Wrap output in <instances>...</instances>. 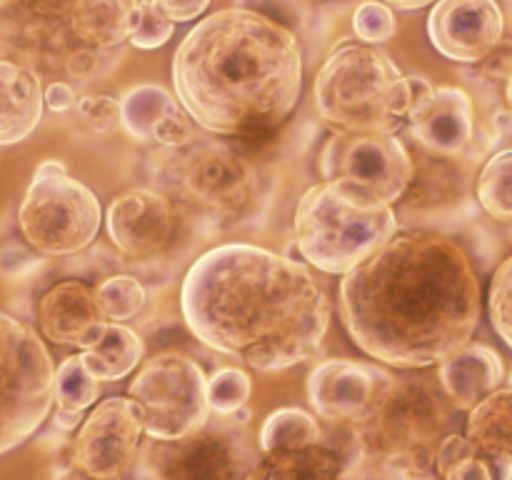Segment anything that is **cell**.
Here are the masks:
<instances>
[{
  "mask_svg": "<svg viewBox=\"0 0 512 480\" xmlns=\"http://www.w3.org/2000/svg\"><path fill=\"white\" fill-rule=\"evenodd\" d=\"M508 385H512V375H510V380H508Z\"/></svg>",
  "mask_w": 512,
  "mask_h": 480,
  "instance_id": "49",
  "label": "cell"
},
{
  "mask_svg": "<svg viewBox=\"0 0 512 480\" xmlns=\"http://www.w3.org/2000/svg\"><path fill=\"white\" fill-rule=\"evenodd\" d=\"M130 398L145 410V435L178 440L208 425V378L183 353H158L140 365L130 383Z\"/></svg>",
  "mask_w": 512,
  "mask_h": 480,
  "instance_id": "9",
  "label": "cell"
},
{
  "mask_svg": "<svg viewBox=\"0 0 512 480\" xmlns=\"http://www.w3.org/2000/svg\"><path fill=\"white\" fill-rule=\"evenodd\" d=\"M255 458L245 430L220 420L185 438L153 440L138 458L135 480H245Z\"/></svg>",
  "mask_w": 512,
  "mask_h": 480,
  "instance_id": "11",
  "label": "cell"
},
{
  "mask_svg": "<svg viewBox=\"0 0 512 480\" xmlns=\"http://www.w3.org/2000/svg\"><path fill=\"white\" fill-rule=\"evenodd\" d=\"M435 470L443 480H512V460L485 453L460 433H450L443 440Z\"/></svg>",
  "mask_w": 512,
  "mask_h": 480,
  "instance_id": "24",
  "label": "cell"
},
{
  "mask_svg": "<svg viewBox=\"0 0 512 480\" xmlns=\"http://www.w3.org/2000/svg\"><path fill=\"white\" fill-rule=\"evenodd\" d=\"M438 380L458 410H473L488 395L500 390L505 380L503 358L483 343H468L440 363Z\"/></svg>",
  "mask_w": 512,
  "mask_h": 480,
  "instance_id": "21",
  "label": "cell"
},
{
  "mask_svg": "<svg viewBox=\"0 0 512 480\" xmlns=\"http://www.w3.org/2000/svg\"><path fill=\"white\" fill-rule=\"evenodd\" d=\"M493 143L498 150H512V113L500 110L493 115Z\"/></svg>",
  "mask_w": 512,
  "mask_h": 480,
  "instance_id": "42",
  "label": "cell"
},
{
  "mask_svg": "<svg viewBox=\"0 0 512 480\" xmlns=\"http://www.w3.org/2000/svg\"><path fill=\"white\" fill-rule=\"evenodd\" d=\"M465 435L485 453L512 460V385L495 390L470 410Z\"/></svg>",
  "mask_w": 512,
  "mask_h": 480,
  "instance_id": "26",
  "label": "cell"
},
{
  "mask_svg": "<svg viewBox=\"0 0 512 480\" xmlns=\"http://www.w3.org/2000/svg\"><path fill=\"white\" fill-rule=\"evenodd\" d=\"M383 370L355 360H323L308 375V398L323 420L350 425L373 398Z\"/></svg>",
  "mask_w": 512,
  "mask_h": 480,
  "instance_id": "20",
  "label": "cell"
},
{
  "mask_svg": "<svg viewBox=\"0 0 512 480\" xmlns=\"http://www.w3.org/2000/svg\"><path fill=\"white\" fill-rule=\"evenodd\" d=\"M55 403V365L33 328L0 313V455L18 448Z\"/></svg>",
  "mask_w": 512,
  "mask_h": 480,
  "instance_id": "7",
  "label": "cell"
},
{
  "mask_svg": "<svg viewBox=\"0 0 512 480\" xmlns=\"http://www.w3.org/2000/svg\"><path fill=\"white\" fill-rule=\"evenodd\" d=\"M180 310L208 348L260 373L318 358L330 328V303L308 268L248 243L200 255L180 288Z\"/></svg>",
  "mask_w": 512,
  "mask_h": 480,
  "instance_id": "2",
  "label": "cell"
},
{
  "mask_svg": "<svg viewBox=\"0 0 512 480\" xmlns=\"http://www.w3.org/2000/svg\"><path fill=\"white\" fill-rule=\"evenodd\" d=\"M325 435L318 420L300 408H280L265 418L260 428V450L300 448V445L320 443Z\"/></svg>",
  "mask_w": 512,
  "mask_h": 480,
  "instance_id": "29",
  "label": "cell"
},
{
  "mask_svg": "<svg viewBox=\"0 0 512 480\" xmlns=\"http://www.w3.org/2000/svg\"><path fill=\"white\" fill-rule=\"evenodd\" d=\"M363 458L358 440H328L300 448L260 450L245 480H340Z\"/></svg>",
  "mask_w": 512,
  "mask_h": 480,
  "instance_id": "18",
  "label": "cell"
},
{
  "mask_svg": "<svg viewBox=\"0 0 512 480\" xmlns=\"http://www.w3.org/2000/svg\"><path fill=\"white\" fill-rule=\"evenodd\" d=\"M38 323L45 340L73 348H93L108 328L98 295L83 280H60L38 300Z\"/></svg>",
  "mask_w": 512,
  "mask_h": 480,
  "instance_id": "17",
  "label": "cell"
},
{
  "mask_svg": "<svg viewBox=\"0 0 512 480\" xmlns=\"http://www.w3.org/2000/svg\"><path fill=\"white\" fill-rule=\"evenodd\" d=\"M60 173H68V170H65V165L60 163V160H43V163L38 165V168H35V175H60Z\"/></svg>",
  "mask_w": 512,
  "mask_h": 480,
  "instance_id": "46",
  "label": "cell"
},
{
  "mask_svg": "<svg viewBox=\"0 0 512 480\" xmlns=\"http://www.w3.org/2000/svg\"><path fill=\"white\" fill-rule=\"evenodd\" d=\"M410 135L423 150L445 158H460L473 140L475 110L463 88L443 85L408 115Z\"/></svg>",
  "mask_w": 512,
  "mask_h": 480,
  "instance_id": "19",
  "label": "cell"
},
{
  "mask_svg": "<svg viewBox=\"0 0 512 480\" xmlns=\"http://www.w3.org/2000/svg\"><path fill=\"white\" fill-rule=\"evenodd\" d=\"M100 380L85 368L80 355H70L55 370V403L63 413L83 415L98 400Z\"/></svg>",
  "mask_w": 512,
  "mask_h": 480,
  "instance_id": "30",
  "label": "cell"
},
{
  "mask_svg": "<svg viewBox=\"0 0 512 480\" xmlns=\"http://www.w3.org/2000/svg\"><path fill=\"white\" fill-rule=\"evenodd\" d=\"M8 3H10V0H0V8H5Z\"/></svg>",
  "mask_w": 512,
  "mask_h": 480,
  "instance_id": "48",
  "label": "cell"
},
{
  "mask_svg": "<svg viewBox=\"0 0 512 480\" xmlns=\"http://www.w3.org/2000/svg\"><path fill=\"white\" fill-rule=\"evenodd\" d=\"M143 433L145 410L138 400H100L70 443V468L85 480H128L138 468Z\"/></svg>",
  "mask_w": 512,
  "mask_h": 480,
  "instance_id": "12",
  "label": "cell"
},
{
  "mask_svg": "<svg viewBox=\"0 0 512 480\" xmlns=\"http://www.w3.org/2000/svg\"><path fill=\"white\" fill-rule=\"evenodd\" d=\"M313 100L320 120L348 135H390L410 113L408 78L385 50L365 43H343L328 55Z\"/></svg>",
  "mask_w": 512,
  "mask_h": 480,
  "instance_id": "6",
  "label": "cell"
},
{
  "mask_svg": "<svg viewBox=\"0 0 512 480\" xmlns=\"http://www.w3.org/2000/svg\"><path fill=\"white\" fill-rule=\"evenodd\" d=\"M118 55H120V48L115 50L80 48L65 58V73H68L70 78L88 83V80H95L100 78V75L108 73V70L115 65V60H118Z\"/></svg>",
  "mask_w": 512,
  "mask_h": 480,
  "instance_id": "36",
  "label": "cell"
},
{
  "mask_svg": "<svg viewBox=\"0 0 512 480\" xmlns=\"http://www.w3.org/2000/svg\"><path fill=\"white\" fill-rule=\"evenodd\" d=\"M75 0H18V8L28 13L33 20L40 23L60 25L63 20H70Z\"/></svg>",
  "mask_w": 512,
  "mask_h": 480,
  "instance_id": "38",
  "label": "cell"
},
{
  "mask_svg": "<svg viewBox=\"0 0 512 480\" xmlns=\"http://www.w3.org/2000/svg\"><path fill=\"white\" fill-rule=\"evenodd\" d=\"M505 100H508V110L512 113V75L508 83H505Z\"/></svg>",
  "mask_w": 512,
  "mask_h": 480,
  "instance_id": "47",
  "label": "cell"
},
{
  "mask_svg": "<svg viewBox=\"0 0 512 480\" xmlns=\"http://www.w3.org/2000/svg\"><path fill=\"white\" fill-rule=\"evenodd\" d=\"M380 3L390 5V8H398V10H420V8H428V5H435L438 0H380Z\"/></svg>",
  "mask_w": 512,
  "mask_h": 480,
  "instance_id": "44",
  "label": "cell"
},
{
  "mask_svg": "<svg viewBox=\"0 0 512 480\" xmlns=\"http://www.w3.org/2000/svg\"><path fill=\"white\" fill-rule=\"evenodd\" d=\"M338 310L365 355L420 370L470 343L483 303L478 275L455 240L405 228L343 275Z\"/></svg>",
  "mask_w": 512,
  "mask_h": 480,
  "instance_id": "1",
  "label": "cell"
},
{
  "mask_svg": "<svg viewBox=\"0 0 512 480\" xmlns=\"http://www.w3.org/2000/svg\"><path fill=\"white\" fill-rule=\"evenodd\" d=\"M83 415H75V413H63V410H55V423L60 425L63 430H73L78 425H83Z\"/></svg>",
  "mask_w": 512,
  "mask_h": 480,
  "instance_id": "45",
  "label": "cell"
},
{
  "mask_svg": "<svg viewBox=\"0 0 512 480\" xmlns=\"http://www.w3.org/2000/svg\"><path fill=\"white\" fill-rule=\"evenodd\" d=\"M78 115L95 133H110L120 123V100L113 95H85L78 100Z\"/></svg>",
  "mask_w": 512,
  "mask_h": 480,
  "instance_id": "37",
  "label": "cell"
},
{
  "mask_svg": "<svg viewBox=\"0 0 512 480\" xmlns=\"http://www.w3.org/2000/svg\"><path fill=\"white\" fill-rule=\"evenodd\" d=\"M138 8V0H75L70 33L88 48L115 50L133 35Z\"/></svg>",
  "mask_w": 512,
  "mask_h": 480,
  "instance_id": "23",
  "label": "cell"
},
{
  "mask_svg": "<svg viewBox=\"0 0 512 480\" xmlns=\"http://www.w3.org/2000/svg\"><path fill=\"white\" fill-rule=\"evenodd\" d=\"M150 3L163 10L173 23H190L208 10L210 0H150Z\"/></svg>",
  "mask_w": 512,
  "mask_h": 480,
  "instance_id": "40",
  "label": "cell"
},
{
  "mask_svg": "<svg viewBox=\"0 0 512 480\" xmlns=\"http://www.w3.org/2000/svg\"><path fill=\"white\" fill-rule=\"evenodd\" d=\"M18 223L30 248L63 258L93 243L103 223V208L93 190L68 173L33 175L20 203Z\"/></svg>",
  "mask_w": 512,
  "mask_h": 480,
  "instance_id": "8",
  "label": "cell"
},
{
  "mask_svg": "<svg viewBox=\"0 0 512 480\" xmlns=\"http://www.w3.org/2000/svg\"><path fill=\"white\" fill-rule=\"evenodd\" d=\"M405 78H408V90H410V113H413V110H418L420 105L425 103V100L430 98V95H433V83H430L428 78H425V75H405ZM408 113V115H410Z\"/></svg>",
  "mask_w": 512,
  "mask_h": 480,
  "instance_id": "43",
  "label": "cell"
},
{
  "mask_svg": "<svg viewBox=\"0 0 512 480\" xmlns=\"http://www.w3.org/2000/svg\"><path fill=\"white\" fill-rule=\"evenodd\" d=\"M80 358L95 378L113 383L138 368V363L143 360V340L128 325L108 323L103 338L93 348L83 350Z\"/></svg>",
  "mask_w": 512,
  "mask_h": 480,
  "instance_id": "25",
  "label": "cell"
},
{
  "mask_svg": "<svg viewBox=\"0 0 512 480\" xmlns=\"http://www.w3.org/2000/svg\"><path fill=\"white\" fill-rule=\"evenodd\" d=\"M173 30H175L173 20H170L163 10L155 8L150 0H143L138 8V18H135V28H133V35H130V43L140 50H155L173 38Z\"/></svg>",
  "mask_w": 512,
  "mask_h": 480,
  "instance_id": "35",
  "label": "cell"
},
{
  "mask_svg": "<svg viewBox=\"0 0 512 480\" xmlns=\"http://www.w3.org/2000/svg\"><path fill=\"white\" fill-rule=\"evenodd\" d=\"M503 33L505 18L498 0H438L430 10V43L455 63H483L503 43Z\"/></svg>",
  "mask_w": 512,
  "mask_h": 480,
  "instance_id": "15",
  "label": "cell"
},
{
  "mask_svg": "<svg viewBox=\"0 0 512 480\" xmlns=\"http://www.w3.org/2000/svg\"><path fill=\"white\" fill-rule=\"evenodd\" d=\"M45 105H48V110H53V113H65V110H70L73 105H78L75 90L70 88L68 83H50L48 90H45Z\"/></svg>",
  "mask_w": 512,
  "mask_h": 480,
  "instance_id": "41",
  "label": "cell"
},
{
  "mask_svg": "<svg viewBox=\"0 0 512 480\" xmlns=\"http://www.w3.org/2000/svg\"><path fill=\"white\" fill-rule=\"evenodd\" d=\"M353 30L365 45H380L393 40V35L398 33V20L390 5L380 0H365L353 15Z\"/></svg>",
  "mask_w": 512,
  "mask_h": 480,
  "instance_id": "34",
  "label": "cell"
},
{
  "mask_svg": "<svg viewBox=\"0 0 512 480\" xmlns=\"http://www.w3.org/2000/svg\"><path fill=\"white\" fill-rule=\"evenodd\" d=\"M105 220L115 248L133 260L158 258L178 230L173 200L153 188H133L118 195Z\"/></svg>",
  "mask_w": 512,
  "mask_h": 480,
  "instance_id": "16",
  "label": "cell"
},
{
  "mask_svg": "<svg viewBox=\"0 0 512 480\" xmlns=\"http://www.w3.org/2000/svg\"><path fill=\"white\" fill-rule=\"evenodd\" d=\"M488 313L495 333L512 348V255L498 265L490 280Z\"/></svg>",
  "mask_w": 512,
  "mask_h": 480,
  "instance_id": "33",
  "label": "cell"
},
{
  "mask_svg": "<svg viewBox=\"0 0 512 480\" xmlns=\"http://www.w3.org/2000/svg\"><path fill=\"white\" fill-rule=\"evenodd\" d=\"M250 375L240 368H220L215 370L213 378H208V403L210 410L220 418H230L238 410L245 408L250 398Z\"/></svg>",
  "mask_w": 512,
  "mask_h": 480,
  "instance_id": "32",
  "label": "cell"
},
{
  "mask_svg": "<svg viewBox=\"0 0 512 480\" xmlns=\"http://www.w3.org/2000/svg\"><path fill=\"white\" fill-rule=\"evenodd\" d=\"M398 215L373 190L350 180H323L295 208L300 258L330 275H348L395 233Z\"/></svg>",
  "mask_w": 512,
  "mask_h": 480,
  "instance_id": "5",
  "label": "cell"
},
{
  "mask_svg": "<svg viewBox=\"0 0 512 480\" xmlns=\"http://www.w3.org/2000/svg\"><path fill=\"white\" fill-rule=\"evenodd\" d=\"M45 93L28 65L0 60V148L28 138L43 118Z\"/></svg>",
  "mask_w": 512,
  "mask_h": 480,
  "instance_id": "22",
  "label": "cell"
},
{
  "mask_svg": "<svg viewBox=\"0 0 512 480\" xmlns=\"http://www.w3.org/2000/svg\"><path fill=\"white\" fill-rule=\"evenodd\" d=\"M178 105V98L160 85H135L120 98V123L128 130L130 138L140 143H153L158 123Z\"/></svg>",
  "mask_w": 512,
  "mask_h": 480,
  "instance_id": "27",
  "label": "cell"
},
{
  "mask_svg": "<svg viewBox=\"0 0 512 480\" xmlns=\"http://www.w3.org/2000/svg\"><path fill=\"white\" fill-rule=\"evenodd\" d=\"M475 198L490 218L512 225V150H498L485 160L475 180Z\"/></svg>",
  "mask_w": 512,
  "mask_h": 480,
  "instance_id": "28",
  "label": "cell"
},
{
  "mask_svg": "<svg viewBox=\"0 0 512 480\" xmlns=\"http://www.w3.org/2000/svg\"><path fill=\"white\" fill-rule=\"evenodd\" d=\"M413 153L395 133L348 135L335 133L320 155L323 180H350L373 190L395 205L413 180Z\"/></svg>",
  "mask_w": 512,
  "mask_h": 480,
  "instance_id": "13",
  "label": "cell"
},
{
  "mask_svg": "<svg viewBox=\"0 0 512 480\" xmlns=\"http://www.w3.org/2000/svg\"><path fill=\"white\" fill-rule=\"evenodd\" d=\"M175 98L215 135L255 138L293 115L303 90V53L283 23L248 8L198 20L173 55Z\"/></svg>",
  "mask_w": 512,
  "mask_h": 480,
  "instance_id": "3",
  "label": "cell"
},
{
  "mask_svg": "<svg viewBox=\"0 0 512 480\" xmlns=\"http://www.w3.org/2000/svg\"><path fill=\"white\" fill-rule=\"evenodd\" d=\"M478 73L490 83H508L512 75V40H503L483 63H478Z\"/></svg>",
  "mask_w": 512,
  "mask_h": 480,
  "instance_id": "39",
  "label": "cell"
},
{
  "mask_svg": "<svg viewBox=\"0 0 512 480\" xmlns=\"http://www.w3.org/2000/svg\"><path fill=\"white\" fill-rule=\"evenodd\" d=\"M95 295L110 323L135 318L145 305V288L133 275H110L95 288Z\"/></svg>",
  "mask_w": 512,
  "mask_h": 480,
  "instance_id": "31",
  "label": "cell"
},
{
  "mask_svg": "<svg viewBox=\"0 0 512 480\" xmlns=\"http://www.w3.org/2000/svg\"><path fill=\"white\" fill-rule=\"evenodd\" d=\"M413 163V180L395 213L398 223L433 233L465 223V210L470 205V175L463 158H445L423 150L418 158H413Z\"/></svg>",
  "mask_w": 512,
  "mask_h": 480,
  "instance_id": "14",
  "label": "cell"
},
{
  "mask_svg": "<svg viewBox=\"0 0 512 480\" xmlns=\"http://www.w3.org/2000/svg\"><path fill=\"white\" fill-rule=\"evenodd\" d=\"M173 163V188L185 203L218 220H240L260 198V173L243 153L225 143L180 148Z\"/></svg>",
  "mask_w": 512,
  "mask_h": 480,
  "instance_id": "10",
  "label": "cell"
},
{
  "mask_svg": "<svg viewBox=\"0 0 512 480\" xmlns=\"http://www.w3.org/2000/svg\"><path fill=\"white\" fill-rule=\"evenodd\" d=\"M448 395L440 380L383 373L363 413L348 425L365 460L405 478H428L450 435Z\"/></svg>",
  "mask_w": 512,
  "mask_h": 480,
  "instance_id": "4",
  "label": "cell"
}]
</instances>
